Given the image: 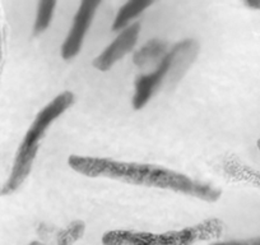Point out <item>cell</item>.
<instances>
[{
	"instance_id": "1",
	"label": "cell",
	"mask_w": 260,
	"mask_h": 245,
	"mask_svg": "<svg viewBox=\"0 0 260 245\" xmlns=\"http://www.w3.org/2000/svg\"><path fill=\"white\" fill-rule=\"evenodd\" d=\"M68 164L74 171L88 177H107L133 186L148 188L166 189L175 193L186 194L203 199L206 202H217L221 191L206 182L197 181L186 175L171 169L153 164L116 161L112 159L72 155Z\"/></svg>"
},
{
	"instance_id": "2",
	"label": "cell",
	"mask_w": 260,
	"mask_h": 245,
	"mask_svg": "<svg viewBox=\"0 0 260 245\" xmlns=\"http://www.w3.org/2000/svg\"><path fill=\"white\" fill-rule=\"evenodd\" d=\"M74 104V95L69 91H65L50 101L39 114L36 115L32 121L31 127L27 131L23 141L17 149L14 157L13 166H12L11 175L3 186L0 193L3 196L12 194L23 184L24 180L31 174L34 161L39 152L40 142L46 134V131L50 128L52 121L61 116L72 105Z\"/></svg>"
},
{
	"instance_id": "3",
	"label": "cell",
	"mask_w": 260,
	"mask_h": 245,
	"mask_svg": "<svg viewBox=\"0 0 260 245\" xmlns=\"http://www.w3.org/2000/svg\"><path fill=\"white\" fill-rule=\"evenodd\" d=\"M223 232V222L208 219L181 230L167 232H146L133 230H112L102 236L104 245H192L198 241L219 237Z\"/></svg>"
},
{
	"instance_id": "4",
	"label": "cell",
	"mask_w": 260,
	"mask_h": 245,
	"mask_svg": "<svg viewBox=\"0 0 260 245\" xmlns=\"http://www.w3.org/2000/svg\"><path fill=\"white\" fill-rule=\"evenodd\" d=\"M197 52V44L194 40H184L172 47L157 66L156 71L149 74L139 76L136 79V92L133 97V107L141 110L148 104L149 100L154 96L165 79L171 73H180L187 62L192 59Z\"/></svg>"
},
{
	"instance_id": "5",
	"label": "cell",
	"mask_w": 260,
	"mask_h": 245,
	"mask_svg": "<svg viewBox=\"0 0 260 245\" xmlns=\"http://www.w3.org/2000/svg\"><path fill=\"white\" fill-rule=\"evenodd\" d=\"M100 4H101L100 0H84L81 3L76 16H74L71 31L62 42L61 56L64 60L73 59L81 52L84 37L91 27Z\"/></svg>"
},
{
	"instance_id": "6",
	"label": "cell",
	"mask_w": 260,
	"mask_h": 245,
	"mask_svg": "<svg viewBox=\"0 0 260 245\" xmlns=\"http://www.w3.org/2000/svg\"><path fill=\"white\" fill-rule=\"evenodd\" d=\"M139 32H141V23L130 24L126 28L122 29L116 39L93 60V67L101 72H107L116 64L120 59L129 54L136 46L138 41Z\"/></svg>"
},
{
	"instance_id": "7",
	"label": "cell",
	"mask_w": 260,
	"mask_h": 245,
	"mask_svg": "<svg viewBox=\"0 0 260 245\" xmlns=\"http://www.w3.org/2000/svg\"><path fill=\"white\" fill-rule=\"evenodd\" d=\"M151 6L152 2H144V0H130V2H126L117 11L116 17L114 19V24H112V31H121V29H125L132 19L141 16Z\"/></svg>"
},
{
	"instance_id": "8",
	"label": "cell",
	"mask_w": 260,
	"mask_h": 245,
	"mask_svg": "<svg viewBox=\"0 0 260 245\" xmlns=\"http://www.w3.org/2000/svg\"><path fill=\"white\" fill-rule=\"evenodd\" d=\"M166 42L161 41V40H149L147 44H144L138 51H136L133 56V62L136 66L143 67L148 66L151 62H154V60L158 59H164L165 55L167 54L166 52Z\"/></svg>"
},
{
	"instance_id": "9",
	"label": "cell",
	"mask_w": 260,
	"mask_h": 245,
	"mask_svg": "<svg viewBox=\"0 0 260 245\" xmlns=\"http://www.w3.org/2000/svg\"><path fill=\"white\" fill-rule=\"evenodd\" d=\"M55 7H56V2H51V0L40 2L39 6H37V14L34 24L35 36H39V35H41L42 32L49 28L52 16H54Z\"/></svg>"
},
{
	"instance_id": "10",
	"label": "cell",
	"mask_w": 260,
	"mask_h": 245,
	"mask_svg": "<svg viewBox=\"0 0 260 245\" xmlns=\"http://www.w3.org/2000/svg\"><path fill=\"white\" fill-rule=\"evenodd\" d=\"M86 225L83 221H73L71 225L60 230L57 234V244L56 245H72L83 236Z\"/></svg>"
},
{
	"instance_id": "11",
	"label": "cell",
	"mask_w": 260,
	"mask_h": 245,
	"mask_svg": "<svg viewBox=\"0 0 260 245\" xmlns=\"http://www.w3.org/2000/svg\"><path fill=\"white\" fill-rule=\"evenodd\" d=\"M3 63H4V37H3L2 24H0V76H2V71H3Z\"/></svg>"
},
{
	"instance_id": "12",
	"label": "cell",
	"mask_w": 260,
	"mask_h": 245,
	"mask_svg": "<svg viewBox=\"0 0 260 245\" xmlns=\"http://www.w3.org/2000/svg\"><path fill=\"white\" fill-rule=\"evenodd\" d=\"M211 245H249V242H247V240H232V241L213 242Z\"/></svg>"
},
{
	"instance_id": "13",
	"label": "cell",
	"mask_w": 260,
	"mask_h": 245,
	"mask_svg": "<svg viewBox=\"0 0 260 245\" xmlns=\"http://www.w3.org/2000/svg\"><path fill=\"white\" fill-rule=\"evenodd\" d=\"M249 245H260V237H256V239H250L247 240Z\"/></svg>"
},
{
	"instance_id": "14",
	"label": "cell",
	"mask_w": 260,
	"mask_h": 245,
	"mask_svg": "<svg viewBox=\"0 0 260 245\" xmlns=\"http://www.w3.org/2000/svg\"><path fill=\"white\" fill-rule=\"evenodd\" d=\"M246 4L251 8H260V3H255V2H246Z\"/></svg>"
},
{
	"instance_id": "15",
	"label": "cell",
	"mask_w": 260,
	"mask_h": 245,
	"mask_svg": "<svg viewBox=\"0 0 260 245\" xmlns=\"http://www.w3.org/2000/svg\"><path fill=\"white\" fill-rule=\"evenodd\" d=\"M29 245H44V244H41V242H39V241H32Z\"/></svg>"
},
{
	"instance_id": "16",
	"label": "cell",
	"mask_w": 260,
	"mask_h": 245,
	"mask_svg": "<svg viewBox=\"0 0 260 245\" xmlns=\"http://www.w3.org/2000/svg\"><path fill=\"white\" fill-rule=\"evenodd\" d=\"M257 148H259V151H260V138H259V141H257Z\"/></svg>"
}]
</instances>
